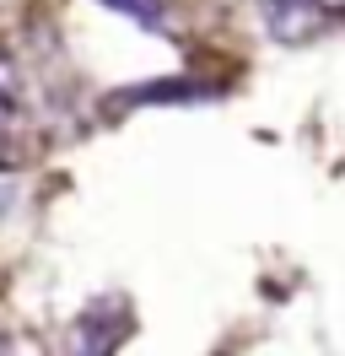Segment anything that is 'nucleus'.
Instances as JSON below:
<instances>
[{
    "instance_id": "f257e3e1",
    "label": "nucleus",
    "mask_w": 345,
    "mask_h": 356,
    "mask_svg": "<svg viewBox=\"0 0 345 356\" xmlns=\"http://www.w3.org/2000/svg\"><path fill=\"white\" fill-rule=\"evenodd\" d=\"M259 11H264V27H270L275 44H313L329 22L313 0H264Z\"/></svg>"
},
{
    "instance_id": "f03ea898",
    "label": "nucleus",
    "mask_w": 345,
    "mask_h": 356,
    "mask_svg": "<svg viewBox=\"0 0 345 356\" xmlns=\"http://www.w3.org/2000/svg\"><path fill=\"white\" fill-rule=\"evenodd\" d=\"M119 330H125V324H119V318L108 324L97 308L81 313V318H76V330H70V351H65V356H113V346H119Z\"/></svg>"
},
{
    "instance_id": "7ed1b4c3",
    "label": "nucleus",
    "mask_w": 345,
    "mask_h": 356,
    "mask_svg": "<svg viewBox=\"0 0 345 356\" xmlns=\"http://www.w3.org/2000/svg\"><path fill=\"white\" fill-rule=\"evenodd\" d=\"M108 11H119V17H129V22H141L146 33H162L168 27V6L162 0H103Z\"/></svg>"
},
{
    "instance_id": "20e7f679",
    "label": "nucleus",
    "mask_w": 345,
    "mask_h": 356,
    "mask_svg": "<svg viewBox=\"0 0 345 356\" xmlns=\"http://www.w3.org/2000/svg\"><path fill=\"white\" fill-rule=\"evenodd\" d=\"M313 6H319L323 17H345V0H313Z\"/></svg>"
}]
</instances>
